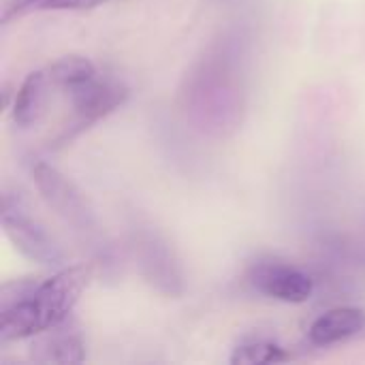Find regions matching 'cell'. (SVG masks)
Instances as JSON below:
<instances>
[{
    "label": "cell",
    "mask_w": 365,
    "mask_h": 365,
    "mask_svg": "<svg viewBox=\"0 0 365 365\" xmlns=\"http://www.w3.org/2000/svg\"><path fill=\"white\" fill-rule=\"evenodd\" d=\"M64 323L34 336L30 353L36 364L75 365L86 359V344L81 336L73 329L62 327Z\"/></svg>",
    "instance_id": "obj_6"
},
{
    "label": "cell",
    "mask_w": 365,
    "mask_h": 365,
    "mask_svg": "<svg viewBox=\"0 0 365 365\" xmlns=\"http://www.w3.org/2000/svg\"><path fill=\"white\" fill-rule=\"evenodd\" d=\"M49 88H51V83H49L45 71H34L21 81L19 90L15 92L13 105H11L13 122L17 126H21V128L32 126L43 115Z\"/></svg>",
    "instance_id": "obj_8"
},
{
    "label": "cell",
    "mask_w": 365,
    "mask_h": 365,
    "mask_svg": "<svg viewBox=\"0 0 365 365\" xmlns=\"http://www.w3.org/2000/svg\"><path fill=\"white\" fill-rule=\"evenodd\" d=\"M2 229L15 250L26 257L30 263L43 267H62L66 261L60 244L45 231L41 222L28 216L19 203L11 199V195L2 197Z\"/></svg>",
    "instance_id": "obj_3"
},
{
    "label": "cell",
    "mask_w": 365,
    "mask_h": 365,
    "mask_svg": "<svg viewBox=\"0 0 365 365\" xmlns=\"http://www.w3.org/2000/svg\"><path fill=\"white\" fill-rule=\"evenodd\" d=\"M365 329V312L359 308H334L321 314L308 329V338L314 346H331L359 336Z\"/></svg>",
    "instance_id": "obj_7"
},
{
    "label": "cell",
    "mask_w": 365,
    "mask_h": 365,
    "mask_svg": "<svg viewBox=\"0 0 365 365\" xmlns=\"http://www.w3.org/2000/svg\"><path fill=\"white\" fill-rule=\"evenodd\" d=\"M291 355L267 340H252V342H244L240 346L233 349L231 353V365H269V364H284L289 361Z\"/></svg>",
    "instance_id": "obj_10"
},
{
    "label": "cell",
    "mask_w": 365,
    "mask_h": 365,
    "mask_svg": "<svg viewBox=\"0 0 365 365\" xmlns=\"http://www.w3.org/2000/svg\"><path fill=\"white\" fill-rule=\"evenodd\" d=\"M45 73H47L51 88H60L66 92H71L73 88L83 86V83L92 81L94 77H98L92 60L86 56H77V53H68V56L58 58L56 62H51L45 68Z\"/></svg>",
    "instance_id": "obj_9"
},
{
    "label": "cell",
    "mask_w": 365,
    "mask_h": 365,
    "mask_svg": "<svg viewBox=\"0 0 365 365\" xmlns=\"http://www.w3.org/2000/svg\"><path fill=\"white\" fill-rule=\"evenodd\" d=\"M107 0H45L41 9L49 11H83V9H94Z\"/></svg>",
    "instance_id": "obj_11"
},
{
    "label": "cell",
    "mask_w": 365,
    "mask_h": 365,
    "mask_svg": "<svg viewBox=\"0 0 365 365\" xmlns=\"http://www.w3.org/2000/svg\"><path fill=\"white\" fill-rule=\"evenodd\" d=\"M45 0H4V4H2V24H6L9 19H13V17H17V15H21L24 11H28V9H32V6H41Z\"/></svg>",
    "instance_id": "obj_12"
},
{
    "label": "cell",
    "mask_w": 365,
    "mask_h": 365,
    "mask_svg": "<svg viewBox=\"0 0 365 365\" xmlns=\"http://www.w3.org/2000/svg\"><path fill=\"white\" fill-rule=\"evenodd\" d=\"M90 280H92L90 265H73V267H62L53 276L38 282L34 293L28 297V306L36 319L41 334L49 327L64 323L71 317L73 308L77 306Z\"/></svg>",
    "instance_id": "obj_1"
},
{
    "label": "cell",
    "mask_w": 365,
    "mask_h": 365,
    "mask_svg": "<svg viewBox=\"0 0 365 365\" xmlns=\"http://www.w3.org/2000/svg\"><path fill=\"white\" fill-rule=\"evenodd\" d=\"M32 180L45 203L66 225H71L73 231L81 235H92L96 231V218L86 195L66 175H62L56 167L41 160L34 163L32 167Z\"/></svg>",
    "instance_id": "obj_2"
},
{
    "label": "cell",
    "mask_w": 365,
    "mask_h": 365,
    "mask_svg": "<svg viewBox=\"0 0 365 365\" xmlns=\"http://www.w3.org/2000/svg\"><path fill=\"white\" fill-rule=\"evenodd\" d=\"M128 88L115 79H98L77 86L68 92L73 105V122L64 133V139H71L75 133L92 126L101 118L120 109L128 98Z\"/></svg>",
    "instance_id": "obj_5"
},
{
    "label": "cell",
    "mask_w": 365,
    "mask_h": 365,
    "mask_svg": "<svg viewBox=\"0 0 365 365\" xmlns=\"http://www.w3.org/2000/svg\"><path fill=\"white\" fill-rule=\"evenodd\" d=\"M246 278L257 293L284 304H306L314 293V280L306 272L276 259L252 263Z\"/></svg>",
    "instance_id": "obj_4"
}]
</instances>
